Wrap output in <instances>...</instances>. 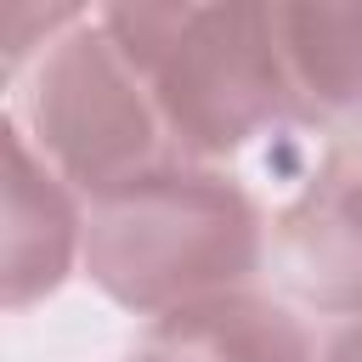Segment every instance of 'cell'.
<instances>
[{
    "mask_svg": "<svg viewBox=\"0 0 362 362\" xmlns=\"http://www.w3.org/2000/svg\"><path fill=\"white\" fill-rule=\"evenodd\" d=\"M23 113L45 164L90 198L181 158L141 68L124 57L102 17H79L51 40Z\"/></svg>",
    "mask_w": 362,
    "mask_h": 362,
    "instance_id": "3957f363",
    "label": "cell"
},
{
    "mask_svg": "<svg viewBox=\"0 0 362 362\" xmlns=\"http://www.w3.org/2000/svg\"><path fill=\"white\" fill-rule=\"evenodd\" d=\"M6 311H23L62 288L74 255H85V221L17 119H6Z\"/></svg>",
    "mask_w": 362,
    "mask_h": 362,
    "instance_id": "5b68a950",
    "label": "cell"
},
{
    "mask_svg": "<svg viewBox=\"0 0 362 362\" xmlns=\"http://www.w3.org/2000/svg\"><path fill=\"white\" fill-rule=\"evenodd\" d=\"M260 249L266 232L255 198L221 170L175 158L90 198L79 260L113 305L164 317L243 288L260 266Z\"/></svg>",
    "mask_w": 362,
    "mask_h": 362,
    "instance_id": "7a4b0ae2",
    "label": "cell"
},
{
    "mask_svg": "<svg viewBox=\"0 0 362 362\" xmlns=\"http://www.w3.org/2000/svg\"><path fill=\"white\" fill-rule=\"evenodd\" d=\"M136 362H311V339L277 300L232 288L164 311Z\"/></svg>",
    "mask_w": 362,
    "mask_h": 362,
    "instance_id": "8992f818",
    "label": "cell"
},
{
    "mask_svg": "<svg viewBox=\"0 0 362 362\" xmlns=\"http://www.w3.org/2000/svg\"><path fill=\"white\" fill-rule=\"evenodd\" d=\"M322 362H362V322H356V328H345V334L322 351Z\"/></svg>",
    "mask_w": 362,
    "mask_h": 362,
    "instance_id": "52a82bcc",
    "label": "cell"
},
{
    "mask_svg": "<svg viewBox=\"0 0 362 362\" xmlns=\"http://www.w3.org/2000/svg\"><path fill=\"white\" fill-rule=\"evenodd\" d=\"M96 17L141 68L158 119L187 164L232 158L272 130L311 124L283 51L277 6H107Z\"/></svg>",
    "mask_w": 362,
    "mask_h": 362,
    "instance_id": "6da1fadb",
    "label": "cell"
},
{
    "mask_svg": "<svg viewBox=\"0 0 362 362\" xmlns=\"http://www.w3.org/2000/svg\"><path fill=\"white\" fill-rule=\"evenodd\" d=\"M277 272L305 305L362 317V141L328 147L283 209Z\"/></svg>",
    "mask_w": 362,
    "mask_h": 362,
    "instance_id": "277c9868",
    "label": "cell"
}]
</instances>
